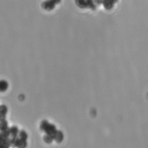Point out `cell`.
Returning a JSON list of instances; mask_svg holds the SVG:
<instances>
[{"mask_svg":"<svg viewBox=\"0 0 148 148\" xmlns=\"http://www.w3.org/2000/svg\"><path fill=\"white\" fill-rule=\"evenodd\" d=\"M76 2L77 3V5L80 8L89 7L92 9L95 8L94 4L91 1H76Z\"/></svg>","mask_w":148,"mask_h":148,"instance_id":"2","label":"cell"},{"mask_svg":"<svg viewBox=\"0 0 148 148\" xmlns=\"http://www.w3.org/2000/svg\"><path fill=\"white\" fill-rule=\"evenodd\" d=\"M8 87V84L6 81L4 80H1V83H0V89H1V91L3 92L5 91L7 89Z\"/></svg>","mask_w":148,"mask_h":148,"instance_id":"7","label":"cell"},{"mask_svg":"<svg viewBox=\"0 0 148 148\" xmlns=\"http://www.w3.org/2000/svg\"><path fill=\"white\" fill-rule=\"evenodd\" d=\"M63 138H64V135L62 132L60 131H58L56 136L54 138V139H55L57 142L60 143L62 142V140H63Z\"/></svg>","mask_w":148,"mask_h":148,"instance_id":"6","label":"cell"},{"mask_svg":"<svg viewBox=\"0 0 148 148\" xmlns=\"http://www.w3.org/2000/svg\"><path fill=\"white\" fill-rule=\"evenodd\" d=\"M10 135L12 136L11 138L17 137V135L18 133V129L16 126H13L11 128H10Z\"/></svg>","mask_w":148,"mask_h":148,"instance_id":"5","label":"cell"},{"mask_svg":"<svg viewBox=\"0 0 148 148\" xmlns=\"http://www.w3.org/2000/svg\"><path fill=\"white\" fill-rule=\"evenodd\" d=\"M40 129L43 131H45V132L46 133V135H48L51 136L53 138V139L58 131L56 129V127H55L54 125L49 124L46 120H44L41 122Z\"/></svg>","mask_w":148,"mask_h":148,"instance_id":"1","label":"cell"},{"mask_svg":"<svg viewBox=\"0 0 148 148\" xmlns=\"http://www.w3.org/2000/svg\"><path fill=\"white\" fill-rule=\"evenodd\" d=\"M0 116H1V120H5L6 114L8 111V109L5 105H2L1 106V110H0Z\"/></svg>","mask_w":148,"mask_h":148,"instance_id":"4","label":"cell"},{"mask_svg":"<svg viewBox=\"0 0 148 148\" xmlns=\"http://www.w3.org/2000/svg\"><path fill=\"white\" fill-rule=\"evenodd\" d=\"M19 138L21 139H23L27 140V138H28L27 133L25 132V131L22 130L19 132Z\"/></svg>","mask_w":148,"mask_h":148,"instance_id":"10","label":"cell"},{"mask_svg":"<svg viewBox=\"0 0 148 148\" xmlns=\"http://www.w3.org/2000/svg\"><path fill=\"white\" fill-rule=\"evenodd\" d=\"M1 131H3L6 129H7L9 127L8 126V122L6 121V120H1Z\"/></svg>","mask_w":148,"mask_h":148,"instance_id":"8","label":"cell"},{"mask_svg":"<svg viewBox=\"0 0 148 148\" xmlns=\"http://www.w3.org/2000/svg\"><path fill=\"white\" fill-rule=\"evenodd\" d=\"M43 139H44L45 142H46V143H51L52 141H53V138L51 136H49V135H45V136H44V138H43Z\"/></svg>","mask_w":148,"mask_h":148,"instance_id":"11","label":"cell"},{"mask_svg":"<svg viewBox=\"0 0 148 148\" xmlns=\"http://www.w3.org/2000/svg\"><path fill=\"white\" fill-rule=\"evenodd\" d=\"M60 1H46L44 3H43V8L48 10H52L55 6V4L56 2H59Z\"/></svg>","mask_w":148,"mask_h":148,"instance_id":"3","label":"cell"},{"mask_svg":"<svg viewBox=\"0 0 148 148\" xmlns=\"http://www.w3.org/2000/svg\"><path fill=\"white\" fill-rule=\"evenodd\" d=\"M103 2V6L105 7V8H106V9H110L112 8L113 4L112 2H113V1H104Z\"/></svg>","mask_w":148,"mask_h":148,"instance_id":"9","label":"cell"}]
</instances>
